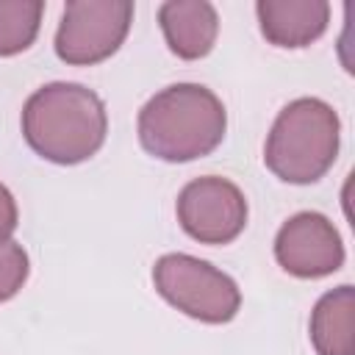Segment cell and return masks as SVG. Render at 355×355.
Returning <instances> with one entry per match:
<instances>
[{"instance_id": "obj_3", "label": "cell", "mask_w": 355, "mask_h": 355, "mask_svg": "<svg viewBox=\"0 0 355 355\" xmlns=\"http://www.w3.org/2000/svg\"><path fill=\"white\" fill-rule=\"evenodd\" d=\"M338 128V116L327 103L300 97L277 114L263 161L286 183H313L336 161Z\"/></svg>"}, {"instance_id": "obj_4", "label": "cell", "mask_w": 355, "mask_h": 355, "mask_svg": "<svg viewBox=\"0 0 355 355\" xmlns=\"http://www.w3.org/2000/svg\"><path fill=\"white\" fill-rule=\"evenodd\" d=\"M153 280L158 294L169 305L200 322L222 324L239 313V286L233 283V277H227L208 261L183 252L164 255L153 266Z\"/></svg>"}, {"instance_id": "obj_9", "label": "cell", "mask_w": 355, "mask_h": 355, "mask_svg": "<svg viewBox=\"0 0 355 355\" xmlns=\"http://www.w3.org/2000/svg\"><path fill=\"white\" fill-rule=\"evenodd\" d=\"M158 19L175 55L194 61L211 53L219 31V19L211 3H164Z\"/></svg>"}, {"instance_id": "obj_11", "label": "cell", "mask_w": 355, "mask_h": 355, "mask_svg": "<svg viewBox=\"0 0 355 355\" xmlns=\"http://www.w3.org/2000/svg\"><path fill=\"white\" fill-rule=\"evenodd\" d=\"M42 11V3H0V55H14L33 44Z\"/></svg>"}, {"instance_id": "obj_2", "label": "cell", "mask_w": 355, "mask_h": 355, "mask_svg": "<svg viewBox=\"0 0 355 355\" xmlns=\"http://www.w3.org/2000/svg\"><path fill=\"white\" fill-rule=\"evenodd\" d=\"M227 128L222 100L197 83H175L158 92L139 114L141 147L161 161H194L214 153Z\"/></svg>"}, {"instance_id": "obj_5", "label": "cell", "mask_w": 355, "mask_h": 355, "mask_svg": "<svg viewBox=\"0 0 355 355\" xmlns=\"http://www.w3.org/2000/svg\"><path fill=\"white\" fill-rule=\"evenodd\" d=\"M130 19L133 3H67L55 33V53L67 64H97L116 53L128 36Z\"/></svg>"}, {"instance_id": "obj_1", "label": "cell", "mask_w": 355, "mask_h": 355, "mask_svg": "<svg viewBox=\"0 0 355 355\" xmlns=\"http://www.w3.org/2000/svg\"><path fill=\"white\" fill-rule=\"evenodd\" d=\"M108 130L103 100L80 83H50L33 92L22 111V133L33 153L53 164L92 158Z\"/></svg>"}, {"instance_id": "obj_10", "label": "cell", "mask_w": 355, "mask_h": 355, "mask_svg": "<svg viewBox=\"0 0 355 355\" xmlns=\"http://www.w3.org/2000/svg\"><path fill=\"white\" fill-rule=\"evenodd\" d=\"M355 294L352 286H338L324 294L311 316V341L319 355H355Z\"/></svg>"}, {"instance_id": "obj_8", "label": "cell", "mask_w": 355, "mask_h": 355, "mask_svg": "<svg viewBox=\"0 0 355 355\" xmlns=\"http://www.w3.org/2000/svg\"><path fill=\"white\" fill-rule=\"evenodd\" d=\"M261 33L277 47H305L327 28L330 6L322 0H261L255 6Z\"/></svg>"}, {"instance_id": "obj_13", "label": "cell", "mask_w": 355, "mask_h": 355, "mask_svg": "<svg viewBox=\"0 0 355 355\" xmlns=\"http://www.w3.org/2000/svg\"><path fill=\"white\" fill-rule=\"evenodd\" d=\"M14 230H17V202L11 191L0 183V247L11 239Z\"/></svg>"}, {"instance_id": "obj_7", "label": "cell", "mask_w": 355, "mask_h": 355, "mask_svg": "<svg viewBox=\"0 0 355 355\" xmlns=\"http://www.w3.org/2000/svg\"><path fill=\"white\" fill-rule=\"evenodd\" d=\"M275 258L294 277H324L344 263V244L327 216L302 211L280 227Z\"/></svg>"}, {"instance_id": "obj_12", "label": "cell", "mask_w": 355, "mask_h": 355, "mask_svg": "<svg viewBox=\"0 0 355 355\" xmlns=\"http://www.w3.org/2000/svg\"><path fill=\"white\" fill-rule=\"evenodd\" d=\"M28 280V255L19 244L6 241L0 247V302L11 300Z\"/></svg>"}, {"instance_id": "obj_6", "label": "cell", "mask_w": 355, "mask_h": 355, "mask_svg": "<svg viewBox=\"0 0 355 355\" xmlns=\"http://www.w3.org/2000/svg\"><path fill=\"white\" fill-rule=\"evenodd\" d=\"M178 219L200 244H227L247 225V200L225 178H197L178 197Z\"/></svg>"}]
</instances>
